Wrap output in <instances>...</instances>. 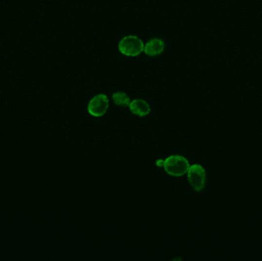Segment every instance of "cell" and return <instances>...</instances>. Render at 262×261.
Instances as JSON below:
<instances>
[{
  "mask_svg": "<svg viewBox=\"0 0 262 261\" xmlns=\"http://www.w3.org/2000/svg\"><path fill=\"white\" fill-rule=\"evenodd\" d=\"M163 167L166 173L172 176L179 177L188 172L190 165L189 161L182 156H170L163 162Z\"/></svg>",
  "mask_w": 262,
  "mask_h": 261,
  "instance_id": "obj_1",
  "label": "cell"
},
{
  "mask_svg": "<svg viewBox=\"0 0 262 261\" xmlns=\"http://www.w3.org/2000/svg\"><path fill=\"white\" fill-rule=\"evenodd\" d=\"M119 50L122 54L129 57H135L139 55L144 50V45L138 37L129 35L124 37L120 42Z\"/></svg>",
  "mask_w": 262,
  "mask_h": 261,
  "instance_id": "obj_2",
  "label": "cell"
},
{
  "mask_svg": "<svg viewBox=\"0 0 262 261\" xmlns=\"http://www.w3.org/2000/svg\"><path fill=\"white\" fill-rule=\"evenodd\" d=\"M188 180L192 189L201 191L204 189L206 182V173L201 165L194 164L190 166L187 172Z\"/></svg>",
  "mask_w": 262,
  "mask_h": 261,
  "instance_id": "obj_3",
  "label": "cell"
},
{
  "mask_svg": "<svg viewBox=\"0 0 262 261\" xmlns=\"http://www.w3.org/2000/svg\"><path fill=\"white\" fill-rule=\"evenodd\" d=\"M109 106V100L105 94H98L89 102L87 110L93 117H100L105 115Z\"/></svg>",
  "mask_w": 262,
  "mask_h": 261,
  "instance_id": "obj_4",
  "label": "cell"
},
{
  "mask_svg": "<svg viewBox=\"0 0 262 261\" xmlns=\"http://www.w3.org/2000/svg\"><path fill=\"white\" fill-rule=\"evenodd\" d=\"M129 108L134 115L146 117L150 113V106L143 100L136 99L130 102Z\"/></svg>",
  "mask_w": 262,
  "mask_h": 261,
  "instance_id": "obj_5",
  "label": "cell"
},
{
  "mask_svg": "<svg viewBox=\"0 0 262 261\" xmlns=\"http://www.w3.org/2000/svg\"><path fill=\"white\" fill-rule=\"evenodd\" d=\"M164 42L159 38H153L144 45V52L149 56L159 55L164 50Z\"/></svg>",
  "mask_w": 262,
  "mask_h": 261,
  "instance_id": "obj_6",
  "label": "cell"
},
{
  "mask_svg": "<svg viewBox=\"0 0 262 261\" xmlns=\"http://www.w3.org/2000/svg\"><path fill=\"white\" fill-rule=\"evenodd\" d=\"M114 104L118 106H129L130 100L127 94L123 92H116L112 96Z\"/></svg>",
  "mask_w": 262,
  "mask_h": 261,
  "instance_id": "obj_7",
  "label": "cell"
}]
</instances>
